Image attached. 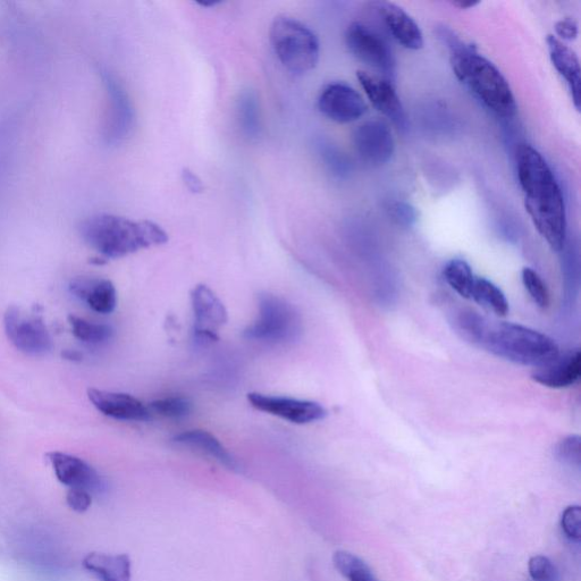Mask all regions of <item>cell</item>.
<instances>
[{"instance_id":"7a4b0ae2","label":"cell","mask_w":581,"mask_h":581,"mask_svg":"<svg viewBox=\"0 0 581 581\" xmlns=\"http://www.w3.org/2000/svg\"><path fill=\"white\" fill-rule=\"evenodd\" d=\"M456 324L463 338L513 364L537 368L560 353L558 344L541 332L518 324L495 322L475 311H463Z\"/></svg>"},{"instance_id":"8992f818","label":"cell","mask_w":581,"mask_h":581,"mask_svg":"<svg viewBox=\"0 0 581 581\" xmlns=\"http://www.w3.org/2000/svg\"><path fill=\"white\" fill-rule=\"evenodd\" d=\"M258 307V318L244 331V338L266 344H284L299 338L301 317L290 302L264 293L259 296Z\"/></svg>"},{"instance_id":"d590c367","label":"cell","mask_w":581,"mask_h":581,"mask_svg":"<svg viewBox=\"0 0 581 581\" xmlns=\"http://www.w3.org/2000/svg\"><path fill=\"white\" fill-rule=\"evenodd\" d=\"M183 181L185 185H187V188L192 192H201L202 189H204L198 176L190 170H184Z\"/></svg>"},{"instance_id":"8fae6325","label":"cell","mask_w":581,"mask_h":581,"mask_svg":"<svg viewBox=\"0 0 581 581\" xmlns=\"http://www.w3.org/2000/svg\"><path fill=\"white\" fill-rule=\"evenodd\" d=\"M353 146L361 161L372 166H383L391 161L395 150L392 130L384 121L370 120L353 132Z\"/></svg>"},{"instance_id":"d6986e66","label":"cell","mask_w":581,"mask_h":581,"mask_svg":"<svg viewBox=\"0 0 581 581\" xmlns=\"http://www.w3.org/2000/svg\"><path fill=\"white\" fill-rule=\"evenodd\" d=\"M550 58L555 70L566 81L572 101L577 111L581 105V77L580 62L577 54L557 37L549 36L546 39Z\"/></svg>"},{"instance_id":"277c9868","label":"cell","mask_w":581,"mask_h":581,"mask_svg":"<svg viewBox=\"0 0 581 581\" xmlns=\"http://www.w3.org/2000/svg\"><path fill=\"white\" fill-rule=\"evenodd\" d=\"M453 74L478 101L496 116L511 119L517 114L510 84L493 63L474 50L460 48L451 56Z\"/></svg>"},{"instance_id":"2e32d148","label":"cell","mask_w":581,"mask_h":581,"mask_svg":"<svg viewBox=\"0 0 581 581\" xmlns=\"http://www.w3.org/2000/svg\"><path fill=\"white\" fill-rule=\"evenodd\" d=\"M581 375V353L579 350L569 351L555 357L547 364L537 367L533 380L550 389H566L579 381Z\"/></svg>"},{"instance_id":"30bf717a","label":"cell","mask_w":581,"mask_h":581,"mask_svg":"<svg viewBox=\"0 0 581 581\" xmlns=\"http://www.w3.org/2000/svg\"><path fill=\"white\" fill-rule=\"evenodd\" d=\"M248 401L251 407L288 420L293 424H310L327 416V411L322 404L314 401L276 397V395L255 392L248 394Z\"/></svg>"},{"instance_id":"7c38bea8","label":"cell","mask_w":581,"mask_h":581,"mask_svg":"<svg viewBox=\"0 0 581 581\" xmlns=\"http://www.w3.org/2000/svg\"><path fill=\"white\" fill-rule=\"evenodd\" d=\"M191 305L195 315V335L200 342H214L218 331L227 323L224 303L207 285L199 284L191 291Z\"/></svg>"},{"instance_id":"8d00e7d4","label":"cell","mask_w":581,"mask_h":581,"mask_svg":"<svg viewBox=\"0 0 581 581\" xmlns=\"http://www.w3.org/2000/svg\"><path fill=\"white\" fill-rule=\"evenodd\" d=\"M63 357L71 361H80L82 359L81 353L77 351H65Z\"/></svg>"},{"instance_id":"5bb4252c","label":"cell","mask_w":581,"mask_h":581,"mask_svg":"<svg viewBox=\"0 0 581 581\" xmlns=\"http://www.w3.org/2000/svg\"><path fill=\"white\" fill-rule=\"evenodd\" d=\"M88 398L94 407L107 417L126 421L151 419L148 407L130 394L89 389Z\"/></svg>"},{"instance_id":"e0dca14e","label":"cell","mask_w":581,"mask_h":581,"mask_svg":"<svg viewBox=\"0 0 581 581\" xmlns=\"http://www.w3.org/2000/svg\"><path fill=\"white\" fill-rule=\"evenodd\" d=\"M378 13L387 30L402 47L410 50H419L424 47V36L419 25L401 7L392 3H380Z\"/></svg>"},{"instance_id":"74e56055","label":"cell","mask_w":581,"mask_h":581,"mask_svg":"<svg viewBox=\"0 0 581 581\" xmlns=\"http://www.w3.org/2000/svg\"><path fill=\"white\" fill-rule=\"evenodd\" d=\"M454 6L460 8V10H469V8H474L479 5L477 2H459L453 3Z\"/></svg>"},{"instance_id":"9c48e42d","label":"cell","mask_w":581,"mask_h":581,"mask_svg":"<svg viewBox=\"0 0 581 581\" xmlns=\"http://www.w3.org/2000/svg\"><path fill=\"white\" fill-rule=\"evenodd\" d=\"M317 106L326 119L339 124L360 120L368 109L359 92L342 82L328 84L319 95Z\"/></svg>"},{"instance_id":"3957f363","label":"cell","mask_w":581,"mask_h":581,"mask_svg":"<svg viewBox=\"0 0 581 581\" xmlns=\"http://www.w3.org/2000/svg\"><path fill=\"white\" fill-rule=\"evenodd\" d=\"M80 234L104 259H119L168 241L167 233L154 222L132 221L113 214L88 217L80 225Z\"/></svg>"},{"instance_id":"4316f807","label":"cell","mask_w":581,"mask_h":581,"mask_svg":"<svg viewBox=\"0 0 581 581\" xmlns=\"http://www.w3.org/2000/svg\"><path fill=\"white\" fill-rule=\"evenodd\" d=\"M69 324L75 338L86 343H103L112 338L113 330L103 324H96L86 321V319L69 316Z\"/></svg>"},{"instance_id":"cb8c5ba5","label":"cell","mask_w":581,"mask_h":581,"mask_svg":"<svg viewBox=\"0 0 581 581\" xmlns=\"http://www.w3.org/2000/svg\"><path fill=\"white\" fill-rule=\"evenodd\" d=\"M471 300H474L478 305L493 311L495 315L503 317L507 316L509 313V302L507 298H505V294L499 286L484 279V277L476 276Z\"/></svg>"},{"instance_id":"ffe728a7","label":"cell","mask_w":581,"mask_h":581,"mask_svg":"<svg viewBox=\"0 0 581 581\" xmlns=\"http://www.w3.org/2000/svg\"><path fill=\"white\" fill-rule=\"evenodd\" d=\"M70 291L98 314L107 315L115 310L117 294L111 281L78 277L71 281Z\"/></svg>"},{"instance_id":"4fadbf2b","label":"cell","mask_w":581,"mask_h":581,"mask_svg":"<svg viewBox=\"0 0 581 581\" xmlns=\"http://www.w3.org/2000/svg\"><path fill=\"white\" fill-rule=\"evenodd\" d=\"M47 458L58 481L63 485L89 493H99L104 490L103 479L86 461L63 452H50Z\"/></svg>"},{"instance_id":"836d02e7","label":"cell","mask_w":581,"mask_h":581,"mask_svg":"<svg viewBox=\"0 0 581 581\" xmlns=\"http://www.w3.org/2000/svg\"><path fill=\"white\" fill-rule=\"evenodd\" d=\"M557 38L564 41H574L579 35L578 23L574 19H563L555 24Z\"/></svg>"},{"instance_id":"d6a6232c","label":"cell","mask_w":581,"mask_h":581,"mask_svg":"<svg viewBox=\"0 0 581 581\" xmlns=\"http://www.w3.org/2000/svg\"><path fill=\"white\" fill-rule=\"evenodd\" d=\"M66 503L75 512H86L91 507V493L79 490V488H70L69 493L66 495Z\"/></svg>"},{"instance_id":"d4e9b609","label":"cell","mask_w":581,"mask_h":581,"mask_svg":"<svg viewBox=\"0 0 581 581\" xmlns=\"http://www.w3.org/2000/svg\"><path fill=\"white\" fill-rule=\"evenodd\" d=\"M445 282L456 291L460 297L471 300L476 276L467 261L453 259L444 267Z\"/></svg>"},{"instance_id":"f1b7e54d","label":"cell","mask_w":581,"mask_h":581,"mask_svg":"<svg viewBox=\"0 0 581 581\" xmlns=\"http://www.w3.org/2000/svg\"><path fill=\"white\" fill-rule=\"evenodd\" d=\"M522 283L525 285L530 298L536 303L540 308H547L550 305V293L547 290L542 277L538 275L532 268L522 269Z\"/></svg>"},{"instance_id":"7402d4cb","label":"cell","mask_w":581,"mask_h":581,"mask_svg":"<svg viewBox=\"0 0 581 581\" xmlns=\"http://www.w3.org/2000/svg\"><path fill=\"white\" fill-rule=\"evenodd\" d=\"M174 442L205 453L207 456L220 462L221 465L229 468L230 470L240 471L238 461L235 460L232 454L224 448L223 444L209 432H184L176 435L174 437Z\"/></svg>"},{"instance_id":"484cf974","label":"cell","mask_w":581,"mask_h":581,"mask_svg":"<svg viewBox=\"0 0 581 581\" xmlns=\"http://www.w3.org/2000/svg\"><path fill=\"white\" fill-rule=\"evenodd\" d=\"M334 566L348 581H378L373 571L357 555L338 551L333 557Z\"/></svg>"},{"instance_id":"603a6c76","label":"cell","mask_w":581,"mask_h":581,"mask_svg":"<svg viewBox=\"0 0 581 581\" xmlns=\"http://www.w3.org/2000/svg\"><path fill=\"white\" fill-rule=\"evenodd\" d=\"M238 120L241 132L249 140H256L261 133V117L258 97L254 91H243L238 100Z\"/></svg>"},{"instance_id":"83f0119b","label":"cell","mask_w":581,"mask_h":581,"mask_svg":"<svg viewBox=\"0 0 581 581\" xmlns=\"http://www.w3.org/2000/svg\"><path fill=\"white\" fill-rule=\"evenodd\" d=\"M150 414H156L168 419H181L187 417L192 411V402L183 397H170L158 399L150 403Z\"/></svg>"},{"instance_id":"f546056e","label":"cell","mask_w":581,"mask_h":581,"mask_svg":"<svg viewBox=\"0 0 581 581\" xmlns=\"http://www.w3.org/2000/svg\"><path fill=\"white\" fill-rule=\"evenodd\" d=\"M529 575L534 581H557L558 570L549 558L536 555L529 560Z\"/></svg>"},{"instance_id":"44dd1931","label":"cell","mask_w":581,"mask_h":581,"mask_svg":"<svg viewBox=\"0 0 581 581\" xmlns=\"http://www.w3.org/2000/svg\"><path fill=\"white\" fill-rule=\"evenodd\" d=\"M82 564L100 581L131 580V560L126 554L90 553Z\"/></svg>"},{"instance_id":"9a60e30c","label":"cell","mask_w":581,"mask_h":581,"mask_svg":"<svg viewBox=\"0 0 581 581\" xmlns=\"http://www.w3.org/2000/svg\"><path fill=\"white\" fill-rule=\"evenodd\" d=\"M357 78L365 95L378 112L397 124L403 125L406 122L400 97L390 80L365 71H358Z\"/></svg>"},{"instance_id":"4dcf8cb0","label":"cell","mask_w":581,"mask_h":581,"mask_svg":"<svg viewBox=\"0 0 581 581\" xmlns=\"http://www.w3.org/2000/svg\"><path fill=\"white\" fill-rule=\"evenodd\" d=\"M557 458L566 465L580 467V439L579 436H568L555 449Z\"/></svg>"},{"instance_id":"5b68a950","label":"cell","mask_w":581,"mask_h":581,"mask_svg":"<svg viewBox=\"0 0 581 581\" xmlns=\"http://www.w3.org/2000/svg\"><path fill=\"white\" fill-rule=\"evenodd\" d=\"M269 37L277 60L285 70L294 75L315 70L321 56V44L307 25L290 16H277Z\"/></svg>"},{"instance_id":"1f68e13d","label":"cell","mask_w":581,"mask_h":581,"mask_svg":"<svg viewBox=\"0 0 581 581\" xmlns=\"http://www.w3.org/2000/svg\"><path fill=\"white\" fill-rule=\"evenodd\" d=\"M561 527L563 533L574 542L581 538V508L579 505H571L562 513Z\"/></svg>"},{"instance_id":"ba28073f","label":"cell","mask_w":581,"mask_h":581,"mask_svg":"<svg viewBox=\"0 0 581 581\" xmlns=\"http://www.w3.org/2000/svg\"><path fill=\"white\" fill-rule=\"evenodd\" d=\"M345 44L349 52L360 62L380 72L384 79L395 74V58L387 42L365 24L352 23L345 32Z\"/></svg>"},{"instance_id":"6da1fadb","label":"cell","mask_w":581,"mask_h":581,"mask_svg":"<svg viewBox=\"0 0 581 581\" xmlns=\"http://www.w3.org/2000/svg\"><path fill=\"white\" fill-rule=\"evenodd\" d=\"M517 174L527 213L554 251L567 240L566 205L560 185L545 158L530 145L517 150Z\"/></svg>"},{"instance_id":"ac0fdd59","label":"cell","mask_w":581,"mask_h":581,"mask_svg":"<svg viewBox=\"0 0 581 581\" xmlns=\"http://www.w3.org/2000/svg\"><path fill=\"white\" fill-rule=\"evenodd\" d=\"M105 83L109 95V103H111L107 139L111 143H117L128 137L132 130L134 121L133 108L119 83L112 77H108V75L105 78Z\"/></svg>"},{"instance_id":"e575fe53","label":"cell","mask_w":581,"mask_h":581,"mask_svg":"<svg viewBox=\"0 0 581 581\" xmlns=\"http://www.w3.org/2000/svg\"><path fill=\"white\" fill-rule=\"evenodd\" d=\"M393 218L401 225H411L416 221V212L414 208L406 204H398L392 209Z\"/></svg>"},{"instance_id":"52a82bcc","label":"cell","mask_w":581,"mask_h":581,"mask_svg":"<svg viewBox=\"0 0 581 581\" xmlns=\"http://www.w3.org/2000/svg\"><path fill=\"white\" fill-rule=\"evenodd\" d=\"M5 332L14 347L25 355L45 356L53 348L52 336L41 317L12 306L4 316Z\"/></svg>"}]
</instances>
